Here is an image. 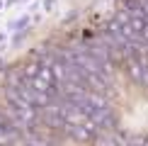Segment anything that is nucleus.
Listing matches in <instances>:
<instances>
[{"instance_id": "1", "label": "nucleus", "mask_w": 148, "mask_h": 146, "mask_svg": "<svg viewBox=\"0 0 148 146\" xmlns=\"http://www.w3.org/2000/svg\"><path fill=\"white\" fill-rule=\"evenodd\" d=\"M24 146H46V144H44V141H39V139H29Z\"/></svg>"}]
</instances>
